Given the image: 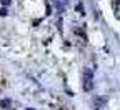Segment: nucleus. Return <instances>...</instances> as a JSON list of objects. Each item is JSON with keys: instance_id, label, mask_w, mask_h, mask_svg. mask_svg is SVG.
<instances>
[{"instance_id": "f03ea898", "label": "nucleus", "mask_w": 120, "mask_h": 110, "mask_svg": "<svg viewBox=\"0 0 120 110\" xmlns=\"http://www.w3.org/2000/svg\"><path fill=\"white\" fill-rule=\"evenodd\" d=\"M52 4H53L55 10H58V12H64V10L68 7V0H52Z\"/></svg>"}, {"instance_id": "423d86ee", "label": "nucleus", "mask_w": 120, "mask_h": 110, "mask_svg": "<svg viewBox=\"0 0 120 110\" xmlns=\"http://www.w3.org/2000/svg\"><path fill=\"white\" fill-rule=\"evenodd\" d=\"M0 2H2V5H8V4L12 2V0H0Z\"/></svg>"}, {"instance_id": "f257e3e1", "label": "nucleus", "mask_w": 120, "mask_h": 110, "mask_svg": "<svg viewBox=\"0 0 120 110\" xmlns=\"http://www.w3.org/2000/svg\"><path fill=\"white\" fill-rule=\"evenodd\" d=\"M82 82H83V90L85 92H90L94 88L95 82H94V72H92V68H83V72H82Z\"/></svg>"}, {"instance_id": "39448f33", "label": "nucleus", "mask_w": 120, "mask_h": 110, "mask_svg": "<svg viewBox=\"0 0 120 110\" xmlns=\"http://www.w3.org/2000/svg\"><path fill=\"white\" fill-rule=\"evenodd\" d=\"M75 10H77V12H82V15H83V5H82V4H77Z\"/></svg>"}, {"instance_id": "20e7f679", "label": "nucleus", "mask_w": 120, "mask_h": 110, "mask_svg": "<svg viewBox=\"0 0 120 110\" xmlns=\"http://www.w3.org/2000/svg\"><path fill=\"white\" fill-rule=\"evenodd\" d=\"M10 103H12V102H10L8 99H4L2 102H0V107H2V108H8V107H10Z\"/></svg>"}, {"instance_id": "7ed1b4c3", "label": "nucleus", "mask_w": 120, "mask_h": 110, "mask_svg": "<svg viewBox=\"0 0 120 110\" xmlns=\"http://www.w3.org/2000/svg\"><path fill=\"white\" fill-rule=\"evenodd\" d=\"M105 103H107V99L105 97H97L94 100V105H95V110H102L105 107Z\"/></svg>"}, {"instance_id": "6e6552de", "label": "nucleus", "mask_w": 120, "mask_h": 110, "mask_svg": "<svg viewBox=\"0 0 120 110\" xmlns=\"http://www.w3.org/2000/svg\"><path fill=\"white\" fill-rule=\"evenodd\" d=\"M27 110H34V108H27Z\"/></svg>"}, {"instance_id": "1a4fd4ad", "label": "nucleus", "mask_w": 120, "mask_h": 110, "mask_svg": "<svg viewBox=\"0 0 120 110\" xmlns=\"http://www.w3.org/2000/svg\"><path fill=\"white\" fill-rule=\"evenodd\" d=\"M118 4H120V0H118Z\"/></svg>"}, {"instance_id": "0eeeda50", "label": "nucleus", "mask_w": 120, "mask_h": 110, "mask_svg": "<svg viewBox=\"0 0 120 110\" xmlns=\"http://www.w3.org/2000/svg\"><path fill=\"white\" fill-rule=\"evenodd\" d=\"M0 15H2V17H5V15H7V10H5V8H2V10H0Z\"/></svg>"}]
</instances>
